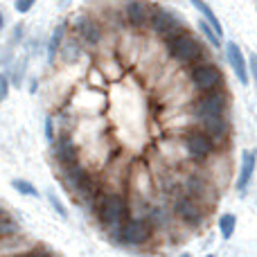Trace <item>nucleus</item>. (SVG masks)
<instances>
[{
	"instance_id": "ddd939ff",
	"label": "nucleus",
	"mask_w": 257,
	"mask_h": 257,
	"mask_svg": "<svg viewBox=\"0 0 257 257\" xmlns=\"http://www.w3.org/2000/svg\"><path fill=\"white\" fill-rule=\"evenodd\" d=\"M185 192L192 196V199L199 201L201 205H203V203H212V201H214V187L210 185L203 176H199V174H192V176L187 178Z\"/></svg>"
},
{
	"instance_id": "9b49d317",
	"label": "nucleus",
	"mask_w": 257,
	"mask_h": 257,
	"mask_svg": "<svg viewBox=\"0 0 257 257\" xmlns=\"http://www.w3.org/2000/svg\"><path fill=\"white\" fill-rule=\"evenodd\" d=\"M120 237H122V241H126V244L140 246V244H145V241H149L151 226L147 221H142V219H131V221L124 223Z\"/></svg>"
},
{
	"instance_id": "5701e85b",
	"label": "nucleus",
	"mask_w": 257,
	"mask_h": 257,
	"mask_svg": "<svg viewBox=\"0 0 257 257\" xmlns=\"http://www.w3.org/2000/svg\"><path fill=\"white\" fill-rule=\"evenodd\" d=\"M25 68H27V57H21V59L16 61V68L12 70V81H14V86H21L23 75H25Z\"/></svg>"
},
{
	"instance_id": "f3484780",
	"label": "nucleus",
	"mask_w": 257,
	"mask_h": 257,
	"mask_svg": "<svg viewBox=\"0 0 257 257\" xmlns=\"http://www.w3.org/2000/svg\"><path fill=\"white\" fill-rule=\"evenodd\" d=\"M54 156L59 158L61 165L77 163V149H75V145H72V140L68 136H63L61 140L57 142V151H54Z\"/></svg>"
},
{
	"instance_id": "20e7f679",
	"label": "nucleus",
	"mask_w": 257,
	"mask_h": 257,
	"mask_svg": "<svg viewBox=\"0 0 257 257\" xmlns=\"http://www.w3.org/2000/svg\"><path fill=\"white\" fill-rule=\"evenodd\" d=\"M126 212V201L122 194L117 192H111V194H104L102 201H99V221L104 226H120L122 217Z\"/></svg>"
},
{
	"instance_id": "423d86ee",
	"label": "nucleus",
	"mask_w": 257,
	"mask_h": 257,
	"mask_svg": "<svg viewBox=\"0 0 257 257\" xmlns=\"http://www.w3.org/2000/svg\"><path fill=\"white\" fill-rule=\"evenodd\" d=\"M228 108V97L221 88L203 93L194 104V115L199 117H210V115H223Z\"/></svg>"
},
{
	"instance_id": "c85d7f7f",
	"label": "nucleus",
	"mask_w": 257,
	"mask_h": 257,
	"mask_svg": "<svg viewBox=\"0 0 257 257\" xmlns=\"http://www.w3.org/2000/svg\"><path fill=\"white\" fill-rule=\"evenodd\" d=\"M23 32H25V25H23V23H18V25L14 27V32H12V39H9V41H12V45H16L18 41L23 39Z\"/></svg>"
},
{
	"instance_id": "1a4fd4ad",
	"label": "nucleus",
	"mask_w": 257,
	"mask_h": 257,
	"mask_svg": "<svg viewBox=\"0 0 257 257\" xmlns=\"http://www.w3.org/2000/svg\"><path fill=\"white\" fill-rule=\"evenodd\" d=\"M174 210H176L178 217L185 223H190V226H199V223L203 221V205L196 199H192L190 194L181 196V199L174 203Z\"/></svg>"
},
{
	"instance_id": "7c9ffc66",
	"label": "nucleus",
	"mask_w": 257,
	"mask_h": 257,
	"mask_svg": "<svg viewBox=\"0 0 257 257\" xmlns=\"http://www.w3.org/2000/svg\"><path fill=\"white\" fill-rule=\"evenodd\" d=\"M3 30H5V14L0 12V32H3Z\"/></svg>"
},
{
	"instance_id": "f257e3e1",
	"label": "nucleus",
	"mask_w": 257,
	"mask_h": 257,
	"mask_svg": "<svg viewBox=\"0 0 257 257\" xmlns=\"http://www.w3.org/2000/svg\"><path fill=\"white\" fill-rule=\"evenodd\" d=\"M165 43H167L169 57H172L174 61L183 63V66L199 63L201 57H203V45H201V41L196 39L194 34H190L185 27H183V30H178L176 34L167 36V39H165Z\"/></svg>"
},
{
	"instance_id": "4be33fe9",
	"label": "nucleus",
	"mask_w": 257,
	"mask_h": 257,
	"mask_svg": "<svg viewBox=\"0 0 257 257\" xmlns=\"http://www.w3.org/2000/svg\"><path fill=\"white\" fill-rule=\"evenodd\" d=\"M12 187L16 192H21L23 196H34V199H39V190H36L34 185H32L30 181H23V178H14L12 181Z\"/></svg>"
},
{
	"instance_id": "393cba45",
	"label": "nucleus",
	"mask_w": 257,
	"mask_h": 257,
	"mask_svg": "<svg viewBox=\"0 0 257 257\" xmlns=\"http://www.w3.org/2000/svg\"><path fill=\"white\" fill-rule=\"evenodd\" d=\"M48 201H50V205H52V208L57 210L59 217H61V219H68V210H66V205L61 203V199H59L57 194H52V192H50V194H48Z\"/></svg>"
},
{
	"instance_id": "6ab92c4d",
	"label": "nucleus",
	"mask_w": 257,
	"mask_h": 257,
	"mask_svg": "<svg viewBox=\"0 0 257 257\" xmlns=\"http://www.w3.org/2000/svg\"><path fill=\"white\" fill-rule=\"evenodd\" d=\"M81 43H84L81 39H66V41H63V45H61V59H63V61H66V63L79 61Z\"/></svg>"
},
{
	"instance_id": "dca6fc26",
	"label": "nucleus",
	"mask_w": 257,
	"mask_h": 257,
	"mask_svg": "<svg viewBox=\"0 0 257 257\" xmlns=\"http://www.w3.org/2000/svg\"><path fill=\"white\" fill-rule=\"evenodd\" d=\"M66 30H68L66 23H59V25L54 27L52 36H50V41H48V61L50 63H52L54 59H57V54L61 52V45H63V41H66Z\"/></svg>"
},
{
	"instance_id": "6e6552de",
	"label": "nucleus",
	"mask_w": 257,
	"mask_h": 257,
	"mask_svg": "<svg viewBox=\"0 0 257 257\" xmlns=\"http://www.w3.org/2000/svg\"><path fill=\"white\" fill-rule=\"evenodd\" d=\"M124 18H126L128 27H133V30H145L151 18V5L147 3V0H128L124 5Z\"/></svg>"
},
{
	"instance_id": "412c9836",
	"label": "nucleus",
	"mask_w": 257,
	"mask_h": 257,
	"mask_svg": "<svg viewBox=\"0 0 257 257\" xmlns=\"http://www.w3.org/2000/svg\"><path fill=\"white\" fill-rule=\"evenodd\" d=\"M235 228H237V217L235 214H221V219H219V230H221L223 239H230L232 232H235Z\"/></svg>"
},
{
	"instance_id": "f8f14e48",
	"label": "nucleus",
	"mask_w": 257,
	"mask_h": 257,
	"mask_svg": "<svg viewBox=\"0 0 257 257\" xmlns=\"http://www.w3.org/2000/svg\"><path fill=\"white\" fill-rule=\"evenodd\" d=\"M75 30H77L79 39L84 41L86 45H99V43H102L104 32H102V25H99L95 18L79 16V18H77V23H75Z\"/></svg>"
},
{
	"instance_id": "4468645a",
	"label": "nucleus",
	"mask_w": 257,
	"mask_h": 257,
	"mask_svg": "<svg viewBox=\"0 0 257 257\" xmlns=\"http://www.w3.org/2000/svg\"><path fill=\"white\" fill-rule=\"evenodd\" d=\"M201 126L208 136H212L214 140H223L230 133V122L223 115H210V117H201Z\"/></svg>"
},
{
	"instance_id": "f03ea898",
	"label": "nucleus",
	"mask_w": 257,
	"mask_h": 257,
	"mask_svg": "<svg viewBox=\"0 0 257 257\" xmlns=\"http://www.w3.org/2000/svg\"><path fill=\"white\" fill-rule=\"evenodd\" d=\"M63 183L84 201H93L97 196V187H95V183L90 181V176L79 163L63 165Z\"/></svg>"
},
{
	"instance_id": "2eb2a0df",
	"label": "nucleus",
	"mask_w": 257,
	"mask_h": 257,
	"mask_svg": "<svg viewBox=\"0 0 257 257\" xmlns=\"http://www.w3.org/2000/svg\"><path fill=\"white\" fill-rule=\"evenodd\" d=\"M255 165H257V151H244L241 156V169H239V176H237V190L244 192L248 187L250 178L255 174Z\"/></svg>"
},
{
	"instance_id": "b1692460",
	"label": "nucleus",
	"mask_w": 257,
	"mask_h": 257,
	"mask_svg": "<svg viewBox=\"0 0 257 257\" xmlns=\"http://www.w3.org/2000/svg\"><path fill=\"white\" fill-rule=\"evenodd\" d=\"M18 232V223L12 221V219L3 217L0 219V237H9V235H16Z\"/></svg>"
},
{
	"instance_id": "cd10ccee",
	"label": "nucleus",
	"mask_w": 257,
	"mask_h": 257,
	"mask_svg": "<svg viewBox=\"0 0 257 257\" xmlns=\"http://www.w3.org/2000/svg\"><path fill=\"white\" fill-rule=\"evenodd\" d=\"M45 138H48V142L57 140V138H54V122H52V117H45Z\"/></svg>"
},
{
	"instance_id": "7ed1b4c3",
	"label": "nucleus",
	"mask_w": 257,
	"mask_h": 257,
	"mask_svg": "<svg viewBox=\"0 0 257 257\" xmlns=\"http://www.w3.org/2000/svg\"><path fill=\"white\" fill-rule=\"evenodd\" d=\"M190 81L199 93H210V90H219L223 86V75L214 63L201 61V63H194V66H192Z\"/></svg>"
},
{
	"instance_id": "a211bd4d",
	"label": "nucleus",
	"mask_w": 257,
	"mask_h": 257,
	"mask_svg": "<svg viewBox=\"0 0 257 257\" xmlns=\"http://www.w3.org/2000/svg\"><path fill=\"white\" fill-rule=\"evenodd\" d=\"M190 3L194 5V9H196V12H201V16H203L205 21H208L210 25H212L214 30H217V34H219V36H223V27H221V23H219L217 14L212 12V7H210V5L205 3V0H190Z\"/></svg>"
},
{
	"instance_id": "a878e982",
	"label": "nucleus",
	"mask_w": 257,
	"mask_h": 257,
	"mask_svg": "<svg viewBox=\"0 0 257 257\" xmlns=\"http://www.w3.org/2000/svg\"><path fill=\"white\" fill-rule=\"evenodd\" d=\"M36 5V0H16L14 3V7H16V12L18 14H27V12H32V7Z\"/></svg>"
},
{
	"instance_id": "2f4dec72",
	"label": "nucleus",
	"mask_w": 257,
	"mask_h": 257,
	"mask_svg": "<svg viewBox=\"0 0 257 257\" xmlns=\"http://www.w3.org/2000/svg\"><path fill=\"white\" fill-rule=\"evenodd\" d=\"M178 257H192L190 253H183V255H178Z\"/></svg>"
},
{
	"instance_id": "0eeeda50",
	"label": "nucleus",
	"mask_w": 257,
	"mask_h": 257,
	"mask_svg": "<svg viewBox=\"0 0 257 257\" xmlns=\"http://www.w3.org/2000/svg\"><path fill=\"white\" fill-rule=\"evenodd\" d=\"M183 145H185V151L190 158L205 160L214 151V138L208 136L205 131H190L185 136V140H183Z\"/></svg>"
},
{
	"instance_id": "c756f323",
	"label": "nucleus",
	"mask_w": 257,
	"mask_h": 257,
	"mask_svg": "<svg viewBox=\"0 0 257 257\" xmlns=\"http://www.w3.org/2000/svg\"><path fill=\"white\" fill-rule=\"evenodd\" d=\"M248 70H250V77L257 81V54L255 52L248 57Z\"/></svg>"
},
{
	"instance_id": "aec40b11",
	"label": "nucleus",
	"mask_w": 257,
	"mask_h": 257,
	"mask_svg": "<svg viewBox=\"0 0 257 257\" xmlns=\"http://www.w3.org/2000/svg\"><path fill=\"white\" fill-rule=\"evenodd\" d=\"M199 30H201V34L208 39V43L212 45V48H221V36L217 34V30H214V27L210 25L205 18H203V21H199Z\"/></svg>"
},
{
	"instance_id": "39448f33",
	"label": "nucleus",
	"mask_w": 257,
	"mask_h": 257,
	"mask_svg": "<svg viewBox=\"0 0 257 257\" xmlns=\"http://www.w3.org/2000/svg\"><path fill=\"white\" fill-rule=\"evenodd\" d=\"M149 27H151V32H154V34L165 36V39H167V36L176 34L178 30H183V23H181V18H178L174 12H169V9L151 7Z\"/></svg>"
},
{
	"instance_id": "bb28decb",
	"label": "nucleus",
	"mask_w": 257,
	"mask_h": 257,
	"mask_svg": "<svg viewBox=\"0 0 257 257\" xmlns=\"http://www.w3.org/2000/svg\"><path fill=\"white\" fill-rule=\"evenodd\" d=\"M9 95V77L0 72V102H5Z\"/></svg>"
},
{
	"instance_id": "473e14b6",
	"label": "nucleus",
	"mask_w": 257,
	"mask_h": 257,
	"mask_svg": "<svg viewBox=\"0 0 257 257\" xmlns=\"http://www.w3.org/2000/svg\"><path fill=\"white\" fill-rule=\"evenodd\" d=\"M208 257H217V255H208Z\"/></svg>"
},
{
	"instance_id": "9d476101",
	"label": "nucleus",
	"mask_w": 257,
	"mask_h": 257,
	"mask_svg": "<svg viewBox=\"0 0 257 257\" xmlns=\"http://www.w3.org/2000/svg\"><path fill=\"white\" fill-rule=\"evenodd\" d=\"M226 59L228 63H230L232 72H235V77L239 79V84H248V77H250V70H248V61H246L244 52H241V48L235 43V41H230V43L226 45Z\"/></svg>"
}]
</instances>
